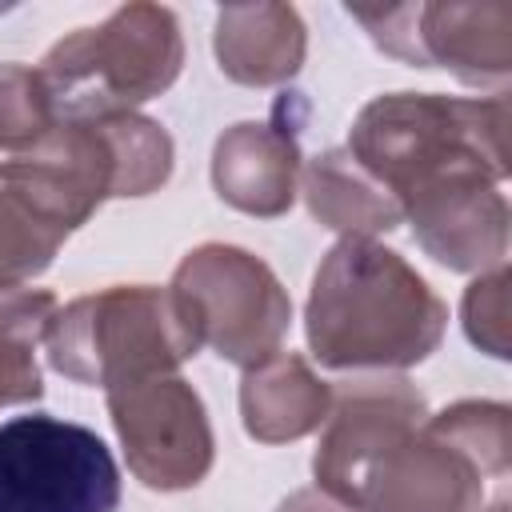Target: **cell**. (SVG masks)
<instances>
[{
	"instance_id": "obj_1",
	"label": "cell",
	"mask_w": 512,
	"mask_h": 512,
	"mask_svg": "<svg viewBox=\"0 0 512 512\" xmlns=\"http://www.w3.org/2000/svg\"><path fill=\"white\" fill-rule=\"evenodd\" d=\"M444 324L428 280L376 240L332 244L304 304V336L324 368H412L436 352Z\"/></svg>"
},
{
	"instance_id": "obj_2",
	"label": "cell",
	"mask_w": 512,
	"mask_h": 512,
	"mask_svg": "<svg viewBox=\"0 0 512 512\" xmlns=\"http://www.w3.org/2000/svg\"><path fill=\"white\" fill-rule=\"evenodd\" d=\"M348 156L400 204V216L412 200L448 184H500L508 176V96H376L352 120Z\"/></svg>"
},
{
	"instance_id": "obj_3",
	"label": "cell",
	"mask_w": 512,
	"mask_h": 512,
	"mask_svg": "<svg viewBox=\"0 0 512 512\" xmlns=\"http://www.w3.org/2000/svg\"><path fill=\"white\" fill-rule=\"evenodd\" d=\"M44 348L60 376L108 392L176 372L200 352V336L172 288L112 284L56 308Z\"/></svg>"
},
{
	"instance_id": "obj_4",
	"label": "cell",
	"mask_w": 512,
	"mask_h": 512,
	"mask_svg": "<svg viewBox=\"0 0 512 512\" xmlns=\"http://www.w3.org/2000/svg\"><path fill=\"white\" fill-rule=\"evenodd\" d=\"M184 64L180 24L160 4H124L96 28L64 36L36 68L56 116L136 112L172 88Z\"/></svg>"
},
{
	"instance_id": "obj_5",
	"label": "cell",
	"mask_w": 512,
	"mask_h": 512,
	"mask_svg": "<svg viewBox=\"0 0 512 512\" xmlns=\"http://www.w3.org/2000/svg\"><path fill=\"white\" fill-rule=\"evenodd\" d=\"M188 308L200 348L208 344L220 360L252 368L280 352L292 320V300L276 272L236 244L192 248L168 284Z\"/></svg>"
},
{
	"instance_id": "obj_6",
	"label": "cell",
	"mask_w": 512,
	"mask_h": 512,
	"mask_svg": "<svg viewBox=\"0 0 512 512\" xmlns=\"http://www.w3.org/2000/svg\"><path fill=\"white\" fill-rule=\"evenodd\" d=\"M120 468L108 444L60 416L0 424V512H116Z\"/></svg>"
},
{
	"instance_id": "obj_7",
	"label": "cell",
	"mask_w": 512,
	"mask_h": 512,
	"mask_svg": "<svg viewBox=\"0 0 512 512\" xmlns=\"http://www.w3.org/2000/svg\"><path fill=\"white\" fill-rule=\"evenodd\" d=\"M108 416L128 472L156 492L196 488L212 468V424L200 392L176 376H148L108 388Z\"/></svg>"
},
{
	"instance_id": "obj_8",
	"label": "cell",
	"mask_w": 512,
	"mask_h": 512,
	"mask_svg": "<svg viewBox=\"0 0 512 512\" xmlns=\"http://www.w3.org/2000/svg\"><path fill=\"white\" fill-rule=\"evenodd\" d=\"M428 408L404 376H360L332 392L320 448L312 456L316 488L360 512L372 468L424 424Z\"/></svg>"
},
{
	"instance_id": "obj_9",
	"label": "cell",
	"mask_w": 512,
	"mask_h": 512,
	"mask_svg": "<svg viewBox=\"0 0 512 512\" xmlns=\"http://www.w3.org/2000/svg\"><path fill=\"white\" fill-rule=\"evenodd\" d=\"M484 476L424 424L404 436L368 476L360 512H480Z\"/></svg>"
},
{
	"instance_id": "obj_10",
	"label": "cell",
	"mask_w": 512,
	"mask_h": 512,
	"mask_svg": "<svg viewBox=\"0 0 512 512\" xmlns=\"http://www.w3.org/2000/svg\"><path fill=\"white\" fill-rule=\"evenodd\" d=\"M420 248L452 272H488L508 256V200L500 184L468 180L404 208Z\"/></svg>"
},
{
	"instance_id": "obj_11",
	"label": "cell",
	"mask_w": 512,
	"mask_h": 512,
	"mask_svg": "<svg viewBox=\"0 0 512 512\" xmlns=\"http://www.w3.org/2000/svg\"><path fill=\"white\" fill-rule=\"evenodd\" d=\"M296 132L272 120H244L220 132L212 148V188L248 216H284L300 188Z\"/></svg>"
},
{
	"instance_id": "obj_12",
	"label": "cell",
	"mask_w": 512,
	"mask_h": 512,
	"mask_svg": "<svg viewBox=\"0 0 512 512\" xmlns=\"http://www.w3.org/2000/svg\"><path fill=\"white\" fill-rule=\"evenodd\" d=\"M424 68H452L464 84H500L512 72V4H416Z\"/></svg>"
},
{
	"instance_id": "obj_13",
	"label": "cell",
	"mask_w": 512,
	"mask_h": 512,
	"mask_svg": "<svg viewBox=\"0 0 512 512\" xmlns=\"http://www.w3.org/2000/svg\"><path fill=\"white\" fill-rule=\"evenodd\" d=\"M212 44L228 80L272 88L300 72L308 32L292 4H232L220 8Z\"/></svg>"
},
{
	"instance_id": "obj_14",
	"label": "cell",
	"mask_w": 512,
	"mask_h": 512,
	"mask_svg": "<svg viewBox=\"0 0 512 512\" xmlns=\"http://www.w3.org/2000/svg\"><path fill=\"white\" fill-rule=\"evenodd\" d=\"M332 408V388L296 352H272L244 368L240 416L244 432L260 444H288L324 424Z\"/></svg>"
},
{
	"instance_id": "obj_15",
	"label": "cell",
	"mask_w": 512,
	"mask_h": 512,
	"mask_svg": "<svg viewBox=\"0 0 512 512\" xmlns=\"http://www.w3.org/2000/svg\"><path fill=\"white\" fill-rule=\"evenodd\" d=\"M300 192L308 200V212L344 240H372L376 232H392L396 224H404L400 204L348 156V148H328L304 160Z\"/></svg>"
},
{
	"instance_id": "obj_16",
	"label": "cell",
	"mask_w": 512,
	"mask_h": 512,
	"mask_svg": "<svg viewBox=\"0 0 512 512\" xmlns=\"http://www.w3.org/2000/svg\"><path fill=\"white\" fill-rule=\"evenodd\" d=\"M76 228L24 180L0 172V288H24L40 276Z\"/></svg>"
},
{
	"instance_id": "obj_17",
	"label": "cell",
	"mask_w": 512,
	"mask_h": 512,
	"mask_svg": "<svg viewBox=\"0 0 512 512\" xmlns=\"http://www.w3.org/2000/svg\"><path fill=\"white\" fill-rule=\"evenodd\" d=\"M424 428L452 444L484 480H500L512 468V412L500 400H460L436 416H424Z\"/></svg>"
},
{
	"instance_id": "obj_18",
	"label": "cell",
	"mask_w": 512,
	"mask_h": 512,
	"mask_svg": "<svg viewBox=\"0 0 512 512\" xmlns=\"http://www.w3.org/2000/svg\"><path fill=\"white\" fill-rule=\"evenodd\" d=\"M52 96L36 68L0 64V164L40 144L56 124Z\"/></svg>"
},
{
	"instance_id": "obj_19",
	"label": "cell",
	"mask_w": 512,
	"mask_h": 512,
	"mask_svg": "<svg viewBox=\"0 0 512 512\" xmlns=\"http://www.w3.org/2000/svg\"><path fill=\"white\" fill-rule=\"evenodd\" d=\"M460 316H464V332L468 340L504 360L508 356V268L496 264L488 272H480L468 292H464V304H460Z\"/></svg>"
},
{
	"instance_id": "obj_20",
	"label": "cell",
	"mask_w": 512,
	"mask_h": 512,
	"mask_svg": "<svg viewBox=\"0 0 512 512\" xmlns=\"http://www.w3.org/2000/svg\"><path fill=\"white\" fill-rule=\"evenodd\" d=\"M40 396H44V380H40V364H36V340L0 336V408L28 404Z\"/></svg>"
},
{
	"instance_id": "obj_21",
	"label": "cell",
	"mask_w": 512,
	"mask_h": 512,
	"mask_svg": "<svg viewBox=\"0 0 512 512\" xmlns=\"http://www.w3.org/2000/svg\"><path fill=\"white\" fill-rule=\"evenodd\" d=\"M56 308L48 288H0V336H28L40 344Z\"/></svg>"
},
{
	"instance_id": "obj_22",
	"label": "cell",
	"mask_w": 512,
	"mask_h": 512,
	"mask_svg": "<svg viewBox=\"0 0 512 512\" xmlns=\"http://www.w3.org/2000/svg\"><path fill=\"white\" fill-rule=\"evenodd\" d=\"M276 512H356V508L332 500V496L320 492V488H300V492H292Z\"/></svg>"
},
{
	"instance_id": "obj_23",
	"label": "cell",
	"mask_w": 512,
	"mask_h": 512,
	"mask_svg": "<svg viewBox=\"0 0 512 512\" xmlns=\"http://www.w3.org/2000/svg\"><path fill=\"white\" fill-rule=\"evenodd\" d=\"M488 512H508V500H496V504H492Z\"/></svg>"
}]
</instances>
